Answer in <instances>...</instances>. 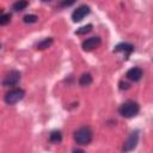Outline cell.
Masks as SVG:
<instances>
[{
    "instance_id": "obj_15",
    "label": "cell",
    "mask_w": 153,
    "mask_h": 153,
    "mask_svg": "<svg viewBox=\"0 0 153 153\" xmlns=\"http://www.w3.org/2000/svg\"><path fill=\"white\" fill-rule=\"evenodd\" d=\"M37 19H38V17H37V16H35V14H26V16L23 18L24 23H27V24L36 23V22H37Z\"/></svg>"
},
{
    "instance_id": "obj_14",
    "label": "cell",
    "mask_w": 153,
    "mask_h": 153,
    "mask_svg": "<svg viewBox=\"0 0 153 153\" xmlns=\"http://www.w3.org/2000/svg\"><path fill=\"white\" fill-rule=\"evenodd\" d=\"M91 30H92V25H91V24H87V25H85V26L79 27V29L75 31V33H76V35H85V33H88Z\"/></svg>"
},
{
    "instance_id": "obj_4",
    "label": "cell",
    "mask_w": 153,
    "mask_h": 153,
    "mask_svg": "<svg viewBox=\"0 0 153 153\" xmlns=\"http://www.w3.org/2000/svg\"><path fill=\"white\" fill-rule=\"evenodd\" d=\"M139 142V130H134L130 133V135L128 136L127 141L124 142L123 145V151L124 152H129V151H133L136 145Z\"/></svg>"
},
{
    "instance_id": "obj_13",
    "label": "cell",
    "mask_w": 153,
    "mask_h": 153,
    "mask_svg": "<svg viewBox=\"0 0 153 153\" xmlns=\"http://www.w3.org/2000/svg\"><path fill=\"white\" fill-rule=\"evenodd\" d=\"M61 140H62V134H61V131H59V130L51 131V134H50V136H49V141H50V142H53V143H59V142H61Z\"/></svg>"
},
{
    "instance_id": "obj_5",
    "label": "cell",
    "mask_w": 153,
    "mask_h": 153,
    "mask_svg": "<svg viewBox=\"0 0 153 153\" xmlns=\"http://www.w3.org/2000/svg\"><path fill=\"white\" fill-rule=\"evenodd\" d=\"M19 80H20V72H18V71H11L5 76L2 84L6 87H13V86H16L19 82Z\"/></svg>"
},
{
    "instance_id": "obj_17",
    "label": "cell",
    "mask_w": 153,
    "mask_h": 153,
    "mask_svg": "<svg viewBox=\"0 0 153 153\" xmlns=\"http://www.w3.org/2000/svg\"><path fill=\"white\" fill-rule=\"evenodd\" d=\"M11 20V16L10 14H6V13H2L0 16V25H6L8 24Z\"/></svg>"
},
{
    "instance_id": "obj_16",
    "label": "cell",
    "mask_w": 153,
    "mask_h": 153,
    "mask_svg": "<svg viewBox=\"0 0 153 153\" xmlns=\"http://www.w3.org/2000/svg\"><path fill=\"white\" fill-rule=\"evenodd\" d=\"M76 0H61L60 4H59V7L60 8H66V7H69L72 6Z\"/></svg>"
},
{
    "instance_id": "obj_8",
    "label": "cell",
    "mask_w": 153,
    "mask_h": 153,
    "mask_svg": "<svg viewBox=\"0 0 153 153\" xmlns=\"http://www.w3.org/2000/svg\"><path fill=\"white\" fill-rule=\"evenodd\" d=\"M126 76H127V79H129L131 81H139L142 78V69L139 67H133L127 72Z\"/></svg>"
},
{
    "instance_id": "obj_1",
    "label": "cell",
    "mask_w": 153,
    "mask_h": 153,
    "mask_svg": "<svg viewBox=\"0 0 153 153\" xmlns=\"http://www.w3.org/2000/svg\"><path fill=\"white\" fill-rule=\"evenodd\" d=\"M73 137L78 145H88L92 141V130L90 127H81L74 131Z\"/></svg>"
},
{
    "instance_id": "obj_6",
    "label": "cell",
    "mask_w": 153,
    "mask_h": 153,
    "mask_svg": "<svg viewBox=\"0 0 153 153\" xmlns=\"http://www.w3.org/2000/svg\"><path fill=\"white\" fill-rule=\"evenodd\" d=\"M90 7L88 6H86V5H81V6H79L76 10H74V12L72 13V19H73V22L74 23H76V22H80V20H82L87 14H90Z\"/></svg>"
},
{
    "instance_id": "obj_18",
    "label": "cell",
    "mask_w": 153,
    "mask_h": 153,
    "mask_svg": "<svg viewBox=\"0 0 153 153\" xmlns=\"http://www.w3.org/2000/svg\"><path fill=\"white\" fill-rule=\"evenodd\" d=\"M2 13H4V12H2V10H0V16H1Z\"/></svg>"
},
{
    "instance_id": "obj_12",
    "label": "cell",
    "mask_w": 153,
    "mask_h": 153,
    "mask_svg": "<svg viewBox=\"0 0 153 153\" xmlns=\"http://www.w3.org/2000/svg\"><path fill=\"white\" fill-rule=\"evenodd\" d=\"M91 82H92V75L90 73H84L79 79V84L81 86H88Z\"/></svg>"
},
{
    "instance_id": "obj_3",
    "label": "cell",
    "mask_w": 153,
    "mask_h": 153,
    "mask_svg": "<svg viewBox=\"0 0 153 153\" xmlns=\"http://www.w3.org/2000/svg\"><path fill=\"white\" fill-rule=\"evenodd\" d=\"M24 96H25L24 90H22V88H12L5 94V102L8 105H13V104L18 103L19 100H22L24 98Z\"/></svg>"
},
{
    "instance_id": "obj_20",
    "label": "cell",
    "mask_w": 153,
    "mask_h": 153,
    "mask_svg": "<svg viewBox=\"0 0 153 153\" xmlns=\"http://www.w3.org/2000/svg\"><path fill=\"white\" fill-rule=\"evenodd\" d=\"M0 48H1V44H0Z\"/></svg>"
},
{
    "instance_id": "obj_2",
    "label": "cell",
    "mask_w": 153,
    "mask_h": 153,
    "mask_svg": "<svg viewBox=\"0 0 153 153\" xmlns=\"http://www.w3.org/2000/svg\"><path fill=\"white\" fill-rule=\"evenodd\" d=\"M140 111V106L136 102H133V100H128L126 103H123L120 108H118V112L121 116L123 117H127V118H130V117H134L139 114Z\"/></svg>"
},
{
    "instance_id": "obj_11",
    "label": "cell",
    "mask_w": 153,
    "mask_h": 153,
    "mask_svg": "<svg viewBox=\"0 0 153 153\" xmlns=\"http://www.w3.org/2000/svg\"><path fill=\"white\" fill-rule=\"evenodd\" d=\"M51 44H53V38H51V37H48V38H44V39H42L41 42H38L36 47H37V49L43 50V49L49 48Z\"/></svg>"
},
{
    "instance_id": "obj_19",
    "label": "cell",
    "mask_w": 153,
    "mask_h": 153,
    "mask_svg": "<svg viewBox=\"0 0 153 153\" xmlns=\"http://www.w3.org/2000/svg\"><path fill=\"white\" fill-rule=\"evenodd\" d=\"M42 1H50V0H42Z\"/></svg>"
},
{
    "instance_id": "obj_9",
    "label": "cell",
    "mask_w": 153,
    "mask_h": 153,
    "mask_svg": "<svg viewBox=\"0 0 153 153\" xmlns=\"http://www.w3.org/2000/svg\"><path fill=\"white\" fill-rule=\"evenodd\" d=\"M133 50H134V47L131 44H129V43H120L114 49V51H116V53H124L127 56L130 53H133Z\"/></svg>"
},
{
    "instance_id": "obj_10",
    "label": "cell",
    "mask_w": 153,
    "mask_h": 153,
    "mask_svg": "<svg viewBox=\"0 0 153 153\" xmlns=\"http://www.w3.org/2000/svg\"><path fill=\"white\" fill-rule=\"evenodd\" d=\"M27 5H29L27 0H17V1L13 4L12 8H13V11H16V12H19V11H23V10H25V8L27 7Z\"/></svg>"
},
{
    "instance_id": "obj_7",
    "label": "cell",
    "mask_w": 153,
    "mask_h": 153,
    "mask_svg": "<svg viewBox=\"0 0 153 153\" xmlns=\"http://www.w3.org/2000/svg\"><path fill=\"white\" fill-rule=\"evenodd\" d=\"M99 44H100V38H99L98 36H94V37H90V38L85 39V41L82 42L81 47H82V49H84L85 51H91V50H93L94 48H97Z\"/></svg>"
}]
</instances>
